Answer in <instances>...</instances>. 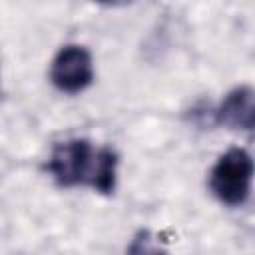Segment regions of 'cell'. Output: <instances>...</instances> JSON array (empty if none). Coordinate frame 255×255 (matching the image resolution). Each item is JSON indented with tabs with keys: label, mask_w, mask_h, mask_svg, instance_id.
Returning <instances> with one entry per match:
<instances>
[{
	"label": "cell",
	"mask_w": 255,
	"mask_h": 255,
	"mask_svg": "<svg viewBox=\"0 0 255 255\" xmlns=\"http://www.w3.org/2000/svg\"><path fill=\"white\" fill-rule=\"evenodd\" d=\"M255 177V159L243 147H231L221 153L209 171V189L213 197L229 207L247 201Z\"/></svg>",
	"instance_id": "7a4b0ae2"
},
{
	"label": "cell",
	"mask_w": 255,
	"mask_h": 255,
	"mask_svg": "<svg viewBox=\"0 0 255 255\" xmlns=\"http://www.w3.org/2000/svg\"><path fill=\"white\" fill-rule=\"evenodd\" d=\"M118 163V153L112 147H94L90 139L74 137L54 145L46 169L60 187L88 185L110 195L116 189Z\"/></svg>",
	"instance_id": "6da1fadb"
},
{
	"label": "cell",
	"mask_w": 255,
	"mask_h": 255,
	"mask_svg": "<svg viewBox=\"0 0 255 255\" xmlns=\"http://www.w3.org/2000/svg\"><path fill=\"white\" fill-rule=\"evenodd\" d=\"M215 124L235 131H255V90L251 86L231 88L213 112Z\"/></svg>",
	"instance_id": "277c9868"
},
{
	"label": "cell",
	"mask_w": 255,
	"mask_h": 255,
	"mask_svg": "<svg viewBox=\"0 0 255 255\" xmlns=\"http://www.w3.org/2000/svg\"><path fill=\"white\" fill-rule=\"evenodd\" d=\"M94 2H102V4H110V2H114V0H94Z\"/></svg>",
	"instance_id": "5b68a950"
},
{
	"label": "cell",
	"mask_w": 255,
	"mask_h": 255,
	"mask_svg": "<svg viewBox=\"0 0 255 255\" xmlns=\"http://www.w3.org/2000/svg\"><path fill=\"white\" fill-rule=\"evenodd\" d=\"M50 82L64 94L84 92L94 82L92 54L80 44L62 46L50 64Z\"/></svg>",
	"instance_id": "3957f363"
}]
</instances>
